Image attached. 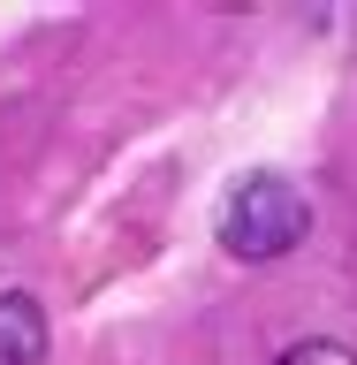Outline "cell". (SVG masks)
Here are the masks:
<instances>
[{
	"label": "cell",
	"mask_w": 357,
	"mask_h": 365,
	"mask_svg": "<svg viewBox=\"0 0 357 365\" xmlns=\"http://www.w3.org/2000/svg\"><path fill=\"white\" fill-rule=\"evenodd\" d=\"M213 228H221V244L236 251V259L267 267V259H281V251L304 244V228H312V205H304V190H296L289 175L259 168V175L228 182V198H221V213H213Z\"/></svg>",
	"instance_id": "obj_1"
},
{
	"label": "cell",
	"mask_w": 357,
	"mask_h": 365,
	"mask_svg": "<svg viewBox=\"0 0 357 365\" xmlns=\"http://www.w3.org/2000/svg\"><path fill=\"white\" fill-rule=\"evenodd\" d=\"M0 365H46V312L23 289H0Z\"/></svg>",
	"instance_id": "obj_2"
},
{
	"label": "cell",
	"mask_w": 357,
	"mask_h": 365,
	"mask_svg": "<svg viewBox=\"0 0 357 365\" xmlns=\"http://www.w3.org/2000/svg\"><path fill=\"white\" fill-rule=\"evenodd\" d=\"M274 365H357V350H342V342H289Z\"/></svg>",
	"instance_id": "obj_3"
}]
</instances>
